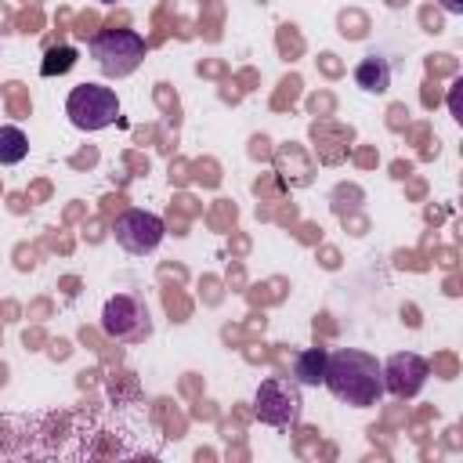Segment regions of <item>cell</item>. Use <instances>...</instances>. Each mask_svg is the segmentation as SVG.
<instances>
[{"label": "cell", "instance_id": "5b68a950", "mask_svg": "<svg viewBox=\"0 0 463 463\" xmlns=\"http://www.w3.org/2000/svg\"><path fill=\"white\" fill-rule=\"evenodd\" d=\"M101 333L109 340H119V344H137V340H148L152 333V318H148V304L134 293H116L105 300L101 307Z\"/></svg>", "mask_w": 463, "mask_h": 463}, {"label": "cell", "instance_id": "52a82bcc", "mask_svg": "<svg viewBox=\"0 0 463 463\" xmlns=\"http://www.w3.org/2000/svg\"><path fill=\"white\" fill-rule=\"evenodd\" d=\"M380 369H383V394L402 398V402L416 398L430 376V362L416 351H398L387 362H380Z\"/></svg>", "mask_w": 463, "mask_h": 463}, {"label": "cell", "instance_id": "6da1fadb", "mask_svg": "<svg viewBox=\"0 0 463 463\" xmlns=\"http://www.w3.org/2000/svg\"><path fill=\"white\" fill-rule=\"evenodd\" d=\"M322 383L329 387L336 402L354 405V409H369L383 398V369L369 351H358V347L329 351Z\"/></svg>", "mask_w": 463, "mask_h": 463}, {"label": "cell", "instance_id": "8fae6325", "mask_svg": "<svg viewBox=\"0 0 463 463\" xmlns=\"http://www.w3.org/2000/svg\"><path fill=\"white\" fill-rule=\"evenodd\" d=\"M72 65H76V47L61 43V47H51V51L43 54L40 72H43V76H61V72H69Z\"/></svg>", "mask_w": 463, "mask_h": 463}, {"label": "cell", "instance_id": "ba28073f", "mask_svg": "<svg viewBox=\"0 0 463 463\" xmlns=\"http://www.w3.org/2000/svg\"><path fill=\"white\" fill-rule=\"evenodd\" d=\"M354 83L365 94H387V87H391V61L380 58V54H365L354 65Z\"/></svg>", "mask_w": 463, "mask_h": 463}, {"label": "cell", "instance_id": "277c9868", "mask_svg": "<svg viewBox=\"0 0 463 463\" xmlns=\"http://www.w3.org/2000/svg\"><path fill=\"white\" fill-rule=\"evenodd\" d=\"M65 116L76 130L94 134V130H105L119 119V98L105 83H80L65 98Z\"/></svg>", "mask_w": 463, "mask_h": 463}, {"label": "cell", "instance_id": "30bf717a", "mask_svg": "<svg viewBox=\"0 0 463 463\" xmlns=\"http://www.w3.org/2000/svg\"><path fill=\"white\" fill-rule=\"evenodd\" d=\"M29 156V137L22 127H0V166H14Z\"/></svg>", "mask_w": 463, "mask_h": 463}, {"label": "cell", "instance_id": "7a4b0ae2", "mask_svg": "<svg viewBox=\"0 0 463 463\" xmlns=\"http://www.w3.org/2000/svg\"><path fill=\"white\" fill-rule=\"evenodd\" d=\"M145 54H148V43L134 29H101L90 40V58L109 80H127L130 72H137Z\"/></svg>", "mask_w": 463, "mask_h": 463}, {"label": "cell", "instance_id": "8992f818", "mask_svg": "<svg viewBox=\"0 0 463 463\" xmlns=\"http://www.w3.org/2000/svg\"><path fill=\"white\" fill-rule=\"evenodd\" d=\"M112 235H116V246H119V250H127V253H134V257H145V253H152V250L163 242L166 224H163L159 213L130 206V210H123V213L116 217Z\"/></svg>", "mask_w": 463, "mask_h": 463}, {"label": "cell", "instance_id": "9c48e42d", "mask_svg": "<svg viewBox=\"0 0 463 463\" xmlns=\"http://www.w3.org/2000/svg\"><path fill=\"white\" fill-rule=\"evenodd\" d=\"M326 362H329V351L326 347H304L293 354V380L300 387H318L322 376H326Z\"/></svg>", "mask_w": 463, "mask_h": 463}, {"label": "cell", "instance_id": "7c38bea8", "mask_svg": "<svg viewBox=\"0 0 463 463\" xmlns=\"http://www.w3.org/2000/svg\"><path fill=\"white\" fill-rule=\"evenodd\" d=\"M441 4V11H449V14H463V0H438Z\"/></svg>", "mask_w": 463, "mask_h": 463}, {"label": "cell", "instance_id": "3957f363", "mask_svg": "<svg viewBox=\"0 0 463 463\" xmlns=\"http://www.w3.org/2000/svg\"><path fill=\"white\" fill-rule=\"evenodd\" d=\"M253 416L264 427H275V430L297 427L300 416H304L300 383L293 376H268V380H260L257 391H253Z\"/></svg>", "mask_w": 463, "mask_h": 463}]
</instances>
